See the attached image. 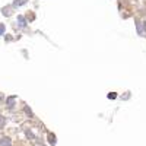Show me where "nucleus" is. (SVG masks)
I'll return each instance as SVG.
<instances>
[{
    "instance_id": "obj_1",
    "label": "nucleus",
    "mask_w": 146,
    "mask_h": 146,
    "mask_svg": "<svg viewBox=\"0 0 146 146\" xmlns=\"http://www.w3.org/2000/svg\"><path fill=\"white\" fill-rule=\"evenodd\" d=\"M0 146H12V142L9 137H3V139H0Z\"/></svg>"
},
{
    "instance_id": "obj_2",
    "label": "nucleus",
    "mask_w": 146,
    "mask_h": 146,
    "mask_svg": "<svg viewBox=\"0 0 146 146\" xmlns=\"http://www.w3.org/2000/svg\"><path fill=\"white\" fill-rule=\"evenodd\" d=\"M18 22H19V27L21 28H25L27 27V22H25V18H23V16H18Z\"/></svg>"
},
{
    "instance_id": "obj_3",
    "label": "nucleus",
    "mask_w": 146,
    "mask_h": 146,
    "mask_svg": "<svg viewBox=\"0 0 146 146\" xmlns=\"http://www.w3.org/2000/svg\"><path fill=\"white\" fill-rule=\"evenodd\" d=\"M15 101H16V96H9V98H7V105H9V108L13 107Z\"/></svg>"
},
{
    "instance_id": "obj_4",
    "label": "nucleus",
    "mask_w": 146,
    "mask_h": 146,
    "mask_svg": "<svg viewBox=\"0 0 146 146\" xmlns=\"http://www.w3.org/2000/svg\"><path fill=\"white\" fill-rule=\"evenodd\" d=\"M5 124H6V117L0 115V130H2V129L5 127Z\"/></svg>"
},
{
    "instance_id": "obj_5",
    "label": "nucleus",
    "mask_w": 146,
    "mask_h": 146,
    "mask_svg": "<svg viewBox=\"0 0 146 146\" xmlns=\"http://www.w3.org/2000/svg\"><path fill=\"white\" fill-rule=\"evenodd\" d=\"M140 23H142V22L136 19V27H137V32H139V35H142V34H143V31H142V25H140Z\"/></svg>"
},
{
    "instance_id": "obj_6",
    "label": "nucleus",
    "mask_w": 146,
    "mask_h": 146,
    "mask_svg": "<svg viewBox=\"0 0 146 146\" xmlns=\"http://www.w3.org/2000/svg\"><path fill=\"white\" fill-rule=\"evenodd\" d=\"M48 142H50L51 145H56V142H57L56 140V136L54 135H48Z\"/></svg>"
},
{
    "instance_id": "obj_7",
    "label": "nucleus",
    "mask_w": 146,
    "mask_h": 146,
    "mask_svg": "<svg viewBox=\"0 0 146 146\" xmlns=\"http://www.w3.org/2000/svg\"><path fill=\"white\" fill-rule=\"evenodd\" d=\"M25 3H27V0H15L13 6H22V5H25Z\"/></svg>"
},
{
    "instance_id": "obj_8",
    "label": "nucleus",
    "mask_w": 146,
    "mask_h": 146,
    "mask_svg": "<svg viewBox=\"0 0 146 146\" xmlns=\"http://www.w3.org/2000/svg\"><path fill=\"white\" fill-rule=\"evenodd\" d=\"M25 135H27V137H29V139H35V136H34V133L31 131V130H25Z\"/></svg>"
},
{
    "instance_id": "obj_9",
    "label": "nucleus",
    "mask_w": 146,
    "mask_h": 146,
    "mask_svg": "<svg viewBox=\"0 0 146 146\" xmlns=\"http://www.w3.org/2000/svg\"><path fill=\"white\" fill-rule=\"evenodd\" d=\"M5 29H6L5 25H3V23H0V35H3V34H5Z\"/></svg>"
},
{
    "instance_id": "obj_10",
    "label": "nucleus",
    "mask_w": 146,
    "mask_h": 146,
    "mask_svg": "<svg viewBox=\"0 0 146 146\" xmlns=\"http://www.w3.org/2000/svg\"><path fill=\"white\" fill-rule=\"evenodd\" d=\"M3 15H6V16H9V15H10V7H7V9H3Z\"/></svg>"
},
{
    "instance_id": "obj_11",
    "label": "nucleus",
    "mask_w": 146,
    "mask_h": 146,
    "mask_svg": "<svg viewBox=\"0 0 146 146\" xmlns=\"http://www.w3.org/2000/svg\"><path fill=\"white\" fill-rule=\"evenodd\" d=\"M23 110H25V113H27L28 115H31V117H32V111H31V110H29V107H25V108H23Z\"/></svg>"
},
{
    "instance_id": "obj_12",
    "label": "nucleus",
    "mask_w": 146,
    "mask_h": 146,
    "mask_svg": "<svg viewBox=\"0 0 146 146\" xmlns=\"http://www.w3.org/2000/svg\"><path fill=\"white\" fill-rule=\"evenodd\" d=\"M108 98H110V100H114V98H115V94H114V92L108 94Z\"/></svg>"
},
{
    "instance_id": "obj_13",
    "label": "nucleus",
    "mask_w": 146,
    "mask_h": 146,
    "mask_svg": "<svg viewBox=\"0 0 146 146\" xmlns=\"http://www.w3.org/2000/svg\"><path fill=\"white\" fill-rule=\"evenodd\" d=\"M0 101H2V96H0Z\"/></svg>"
}]
</instances>
